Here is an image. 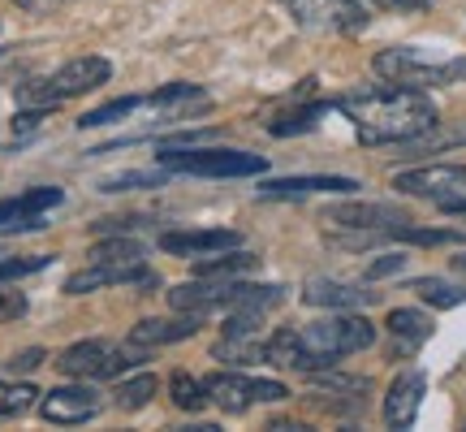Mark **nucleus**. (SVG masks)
<instances>
[{"label":"nucleus","mask_w":466,"mask_h":432,"mask_svg":"<svg viewBox=\"0 0 466 432\" xmlns=\"http://www.w3.org/2000/svg\"><path fill=\"white\" fill-rule=\"evenodd\" d=\"M208 398L212 406L220 411H229V416H242L250 406H259V402H285L289 398V389L281 381H259V376H247V372H212L208 376Z\"/></svg>","instance_id":"obj_10"},{"label":"nucleus","mask_w":466,"mask_h":432,"mask_svg":"<svg viewBox=\"0 0 466 432\" xmlns=\"http://www.w3.org/2000/svg\"><path fill=\"white\" fill-rule=\"evenodd\" d=\"M423 394H428V376L419 367L398 372L393 385H389V394H384V424L389 428H410L419 406H423Z\"/></svg>","instance_id":"obj_16"},{"label":"nucleus","mask_w":466,"mask_h":432,"mask_svg":"<svg viewBox=\"0 0 466 432\" xmlns=\"http://www.w3.org/2000/svg\"><path fill=\"white\" fill-rule=\"evenodd\" d=\"M371 69L384 83L415 87V91H432V87L466 83V57H436L423 48H384L376 52Z\"/></svg>","instance_id":"obj_5"},{"label":"nucleus","mask_w":466,"mask_h":432,"mask_svg":"<svg viewBox=\"0 0 466 432\" xmlns=\"http://www.w3.org/2000/svg\"><path fill=\"white\" fill-rule=\"evenodd\" d=\"M134 113H143L151 130H165V126H177V121H190V117L212 113V96L195 83H165L151 96H138Z\"/></svg>","instance_id":"obj_9"},{"label":"nucleus","mask_w":466,"mask_h":432,"mask_svg":"<svg viewBox=\"0 0 466 432\" xmlns=\"http://www.w3.org/2000/svg\"><path fill=\"white\" fill-rule=\"evenodd\" d=\"M147 251L138 238H126V233H116V238H104L100 247L91 251V260H113V264H138Z\"/></svg>","instance_id":"obj_30"},{"label":"nucleus","mask_w":466,"mask_h":432,"mask_svg":"<svg viewBox=\"0 0 466 432\" xmlns=\"http://www.w3.org/2000/svg\"><path fill=\"white\" fill-rule=\"evenodd\" d=\"M319 221L329 225V238L341 247H371V242H389L393 230L410 225L415 216L389 208V203H337V208H324Z\"/></svg>","instance_id":"obj_6"},{"label":"nucleus","mask_w":466,"mask_h":432,"mask_svg":"<svg viewBox=\"0 0 466 432\" xmlns=\"http://www.w3.org/2000/svg\"><path fill=\"white\" fill-rule=\"evenodd\" d=\"M177 432H220V424H186V428Z\"/></svg>","instance_id":"obj_39"},{"label":"nucleus","mask_w":466,"mask_h":432,"mask_svg":"<svg viewBox=\"0 0 466 432\" xmlns=\"http://www.w3.org/2000/svg\"><path fill=\"white\" fill-rule=\"evenodd\" d=\"M108 78H113V61H108V57H74V61H66L61 69L39 74V78L17 87V104H22V108H44V113H48L56 104L100 91Z\"/></svg>","instance_id":"obj_4"},{"label":"nucleus","mask_w":466,"mask_h":432,"mask_svg":"<svg viewBox=\"0 0 466 432\" xmlns=\"http://www.w3.org/2000/svg\"><path fill=\"white\" fill-rule=\"evenodd\" d=\"M281 5L311 35H359L371 22L359 0H281Z\"/></svg>","instance_id":"obj_11"},{"label":"nucleus","mask_w":466,"mask_h":432,"mask_svg":"<svg viewBox=\"0 0 466 432\" xmlns=\"http://www.w3.org/2000/svg\"><path fill=\"white\" fill-rule=\"evenodd\" d=\"M48 264H52V255H9V260H0V285L22 282L31 273H44Z\"/></svg>","instance_id":"obj_32"},{"label":"nucleus","mask_w":466,"mask_h":432,"mask_svg":"<svg viewBox=\"0 0 466 432\" xmlns=\"http://www.w3.org/2000/svg\"><path fill=\"white\" fill-rule=\"evenodd\" d=\"M359 182L354 178H329V173H316V178H272V182L259 186L264 200H302V195H354Z\"/></svg>","instance_id":"obj_20"},{"label":"nucleus","mask_w":466,"mask_h":432,"mask_svg":"<svg viewBox=\"0 0 466 432\" xmlns=\"http://www.w3.org/2000/svg\"><path fill=\"white\" fill-rule=\"evenodd\" d=\"M250 268H259V255L233 247V251H217V255H203L195 260V277H242Z\"/></svg>","instance_id":"obj_23"},{"label":"nucleus","mask_w":466,"mask_h":432,"mask_svg":"<svg viewBox=\"0 0 466 432\" xmlns=\"http://www.w3.org/2000/svg\"><path fill=\"white\" fill-rule=\"evenodd\" d=\"M384 329L398 337V346L410 355V350L419 346V342H428L432 337V316H423V312H415V307H393L389 312V320H384Z\"/></svg>","instance_id":"obj_22"},{"label":"nucleus","mask_w":466,"mask_h":432,"mask_svg":"<svg viewBox=\"0 0 466 432\" xmlns=\"http://www.w3.org/2000/svg\"><path fill=\"white\" fill-rule=\"evenodd\" d=\"M389 242H410V247H441V242H458L453 230H419V225H401L393 230Z\"/></svg>","instance_id":"obj_33"},{"label":"nucleus","mask_w":466,"mask_h":432,"mask_svg":"<svg viewBox=\"0 0 466 432\" xmlns=\"http://www.w3.org/2000/svg\"><path fill=\"white\" fill-rule=\"evenodd\" d=\"M44 359H48V355H44L39 346H31V350H17V355L5 367H9V372H35V367L44 364Z\"/></svg>","instance_id":"obj_35"},{"label":"nucleus","mask_w":466,"mask_h":432,"mask_svg":"<svg viewBox=\"0 0 466 432\" xmlns=\"http://www.w3.org/2000/svg\"><path fill=\"white\" fill-rule=\"evenodd\" d=\"M337 108L350 117V126H354L363 148H401V143L419 139L441 121L436 104L423 91L398 83L346 91V96H337Z\"/></svg>","instance_id":"obj_1"},{"label":"nucleus","mask_w":466,"mask_h":432,"mask_svg":"<svg viewBox=\"0 0 466 432\" xmlns=\"http://www.w3.org/2000/svg\"><path fill=\"white\" fill-rule=\"evenodd\" d=\"M208 316H195V312H177L173 320H138L130 329V346L151 350V346H173V342H186L203 329Z\"/></svg>","instance_id":"obj_18"},{"label":"nucleus","mask_w":466,"mask_h":432,"mask_svg":"<svg viewBox=\"0 0 466 432\" xmlns=\"http://www.w3.org/2000/svg\"><path fill=\"white\" fill-rule=\"evenodd\" d=\"M39 406V389L31 381H0V419H22Z\"/></svg>","instance_id":"obj_25"},{"label":"nucleus","mask_w":466,"mask_h":432,"mask_svg":"<svg viewBox=\"0 0 466 432\" xmlns=\"http://www.w3.org/2000/svg\"><path fill=\"white\" fill-rule=\"evenodd\" d=\"M26 294L22 290H0V324H9V320H22L26 316Z\"/></svg>","instance_id":"obj_34"},{"label":"nucleus","mask_w":466,"mask_h":432,"mask_svg":"<svg viewBox=\"0 0 466 432\" xmlns=\"http://www.w3.org/2000/svg\"><path fill=\"white\" fill-rule=\"evenodd\" d=\"M134 104H138V96H121V100H113V104H100V108H91V113L78 117V130H100V126L126 121V117H134Z\"/></svg>","instance_id":"obj_29"},{"label":"nucleus","mask_w":466,"mask_h":432,"mask_svg":"<svg viewBox=\"0 0 466 432\" xmlns=\"http://www.w3.org/2000/svg\"><path fill=\"white\" fill-rule=\"evenodd\" d=\"M410 290L423 303H432V307H458V303H466V285H453L445 277H419V282H410Z\"/></svg>","instance_id":"obj_26"},{"label":"nucleus","mask_w":466,"mask_h":432,"mask_svg":"<svg viewBox=\"0 0 466 432\" xmlns=\"http://www.w3.org/2000/svg\"><path fill=\"white\" fill-rule=\"evenodd\" d=\"M108 285H143V290H156L160 277H156L143 260H138V264L91 260L86 268H78V273H69L66 277V294H91V290H108Z\"/></svg>","instance_id":"obj_14"},{"label":"nucleus","mask_w":466,"mask_h":432,"mask_svg":"<svg viewBox=\"0 0 466 432\" xmlns=\"http://www.w3.org/2000/svg\"><path fill=\"white\" fill-rule=\"evenodd\" d=\"M156 165H165L168 173H190V178H255V173L268 169V160L238 148H203V143L177 148V143H160Z\"/></svg>","instance_id":"obj_7"},{"label":"nucleus","mask_w":466,"mask_h":432,"mask_svg":"<svg viewBox=\"0 0 466 432\" xmlns=\"http://www.w3.org/2000/svg\"><path fill=\"white\" fill-rule=\"evenodd\" d=\"M61 203H66L61 186H31L22 195H9L0 200V230H44V212Z\"/></svg>","instance_id":"obj_15"},{"label":"nucleus","mask_w":466,"mask_h":432,"mask_svg":"<svg viewBox=\"0 0 466 432\" xmlns=\"http://www.w3.org/2000/svg\"><path fill=\"white\" fill-rule=\"evenodd\" d=\"M376 9H393V14H415V9H428L436 0H371Z\"/></svg>","instance_id":"obj_36"},{"label":"nucleus","mask_w":466,"mask_h":432,"mask_svg":"<svg viewBox=\"0 0 466 432\" xmlns=\"http://www.w3.org/2000/svg\"><path fill=\"white\" fill-rule=\"evenodd\" d=\"M401 264H406V255H384V260H376V264L367 268V282H376V277H389V273H398Z\"/></svg>","instance_id":"obj_37"},{"label":"nucleus","mask_w":466,"mask_h":432,"mask_svg":"<svg viewBox=\"0 0 466 432\" xmlns=\"http://www.w3.org/2000/svg\"><path fill=\"white\" fill-rule=\"evenodd\" d=\"M168 389H173V402L182 406V411H203L208 406V385L199 381V376H190V372H173V381H168Z\"/></svg>","instance_id":"obj_28"},{"label":"nucleus","mask_w":466,"mask_h":432,"mask_svg":"<svg viewBox=\"0 0 466 432\" xmlns=\"http://www.w3.org/2000/svg\"><path fill=\"white\" fill-rule=\"evenodd\" d=\"M17 9H26V14H52V9H61L66 0H14Z\"/></svg>","instance_id":"obj_38"},{"label":"nucleus","mask_w":466,"mask_h":432,"mask_svg":"<svg viewBox=\"0 0 466 432\" xmlns=\"http://www.w3.org/2000/svg\"><path fill=\"white\" fill-rule=\"evenodd\" d=\"M453 273H466V255H453Z\"/></svg>","instance_id":"obj_40"},{"label":"nucleus","mask_w":466,"mask_h":432,"mask_svg":"<svg viewBox=\"0 0 466 432\" xmlns=\"http://www.w3.org/2000/svg\"><path fill=\"white\" fill-rule=\"evenodd\" d=\"M104 411V398L96 381H78V385H56L39 398V416L48 424H61V428H74V424H86Z\"/></svg>","instance_id":"obj_13"},{"label":"nucleus","mask_w":466,"mask_h":432,"mask_svg":"<svg viewBox=\"0 0 466 432\" xmlns=\"http://www.w3.org/2000/svg\"><path fill=\"white\" fill-rule=\"evenodd\" d=\"M134 350L116 346V342H104V337H86V342H74V346L61 350L56 367H61L66 376H74V381H108V376H121V372H130L134 364H143Z\"/></svg>","instance_id":"obj_8"},{"label":"nucleus","mask_w":466,"mask_h":432,"mask_svg":"<svg viewBox=\"0 0 466 432\" xmlns=\"http://www.w3.org/2000/svg\"><path fill=\"white\" fill-rule=\"evenodd\" d=\"M333 108H337V100H307V104L289 100L264 117V130L277 134V139H294V134L316 130L319 121H324V113H333Z\"/></svg>","instance_id":"obj_19"},{"label":"nucleus","mask_w":466,"mask_h":432,"mask_svg":"<svg viewBox=\"0 0 466 432\" xmlns=\"http://www.w3.org/2000/svg\"><path fill=\"white\" fill-rule=\"evenodd\" d=\"M0 52H5V48H0Z\"/></svg>","instance_id":"obj_41"},{"label":"nucleus","mask_w":466,"mask_h":432,"mask_svg":"<svg viewBox=\"0 0 466 432\" xmlns=\"http://www.w3.org/2000/svg\"><path fill=\"white\" fill-rule=\"evenodd\" d=\"M156 389H160V381L156 376H130V381H121L113 389V406L116 411H126V416H134V411H143L151 398H156Z\"/></svg>","instance_id":"obj_24"},{"label":"nucleus","mask_w":466,"mask_h":432,"mask_svg":"<svg viewBox=\"0 0 466 432\" xmlns=\"http://www.w3.org/2000/svg\"><path fill=\"white\" fill-rule=\"evenodd\" d=\"M285 303V285H250L242 277H195L190 285L168 290L173 312H195V316H233V312H272Z\"/></svg>","instance_id":"obj_3"},{"label":"nucleus","mask_w":466,"mask_h":432,"mask_svg":"<svg viewBox=\"0 0 466 432\" xmlns=\"http://www.w3.org/2000/svg\"><path fill=\"white\" fill-rule=\"evenodd\" d=\"M168 182V169H151V173H143V169H130V173H116V178H104L100 190H143V186H165Z\"/></svg>","instance_id":"obj_31"},{"label":"nucleus","mask_w":466,"mask_h":432,"mask_svg":"<svg viewBox=\"0 0 466 432\" xmlns=\"http://www.w3.org/2000/svg\"><path fill=\"white\" fill-rule=\"evenodd\" d=\"M466 143V126H453V130H423L419 139L401 143V156H428V151H441V148H458Z\"/></svg>","instance_id":"obj_27"},{"label":"nucleus","mask_w":466,"mask_h":432,"mask_svg":"<svg viewBox=\"0 0 466 432\" xmlns=\"http://www.w3.org/2000/svg\"><path fill=\"white\" fill-rule=\"evenodd\" d=\"M242 247V233L238 230H165L160 233V251L165 255H217V251Z\"/></svg>","instance_id":"obj_17"},{"label":"nucleus","mask_w":466,"mask_h":432,"mask_svg":"<svg viewBox=\"0 0 466 432\" xmlns=\"http://www.w3.org/2000/svg\"><path fill=\"white\" fill-rule=\"evenodd\" d=\"M302 303H311V307H333V312H354V307L376 303V290H363V285H350V282H333V277H319V282L302 285Z\"/></svg>","instance_id":"obj_21"},{"label":"nucleus","mask_w":466,"mask_h":432,"mask_svg":"<svg viewBox=\"0 0 466 432\" xmlns=\"http://www.w3.org/2000/svg\"><path fill=\"white\" fill-rule=\"evenodd\" d=\"M401 195H415V200L436 203L441 212H450L458 203H466V165H423V169H406L393 178Z\"/></svg>","instance_id":"obj_12"},{"label":"nucleus","mask_w":466,"mask_h":432,"mask_svg":"<svg viewBox=\"0 0 466 432\" xmlns=\"http://www.w3.org/2000/svg\"><path fill=\"white\" fill-rule=\"evenodd\" d=\"M376 342V324L354 312H337V316L311 320L302 329H277L268 333V364L272 367H289V372H329L337 367V359L359 355Z\"/></svg>","instance_id":"obj_2"}]
</instances>
